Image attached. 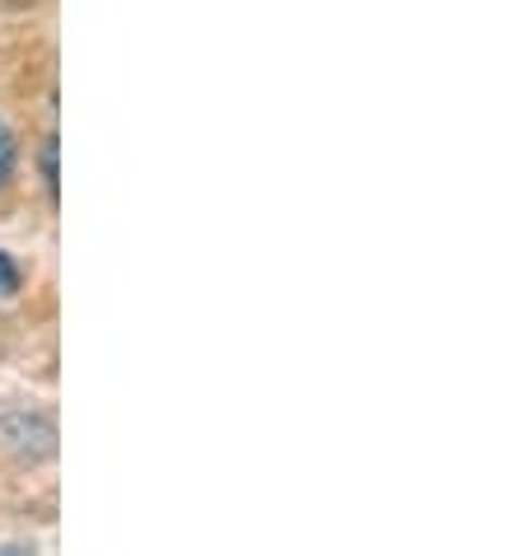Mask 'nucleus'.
Returning a JSON list of instances; mask_svg holds the SVG:
<instances>
[{
	"instance_id": "obj_2",
	"label": "nucleus",
	"mask_w": 523,
	"mask_h": 556,
	"mask_svg": "<svg viewBox=\"0 0 523 556\" xmlns=\"http://www.w3.org/2000/svg\"><path fill=\"white\" fill-rule=\"evenodd\" d=\"M14 164H20V146H14V131H10V122L0 117V188L14 178Z\"/></svg>"
},
{
	"instance_id": "obj_3",
	"label": "nucleus",
	"mask_w": 523,
	"mask_h": 556,
	"mask_svg": "<svg viewBox=\"0 0 523 556\" xmlns=\"http://www.w3.org/2000/svg\"><path fill=\"white\" fill-rule=\"evenodd\" d=\"M42 174H48V188L56 192V141L42 146Z\"/></svg>"
},
{
	"instance_id": "obj_1",
	"label": "nucleus",
	"mask_w": 523,
	"mask_h": 556,
	"mask_svg": "<svg viewBox=\"0 0 523 556\" xmlns=\"http://www.w3.org/2000/svg\"><path fill=\"white\" fill-rule=\"evenodd\" d=\"M24 290V271H20V262H14L5 249H0V304L14 300Z\"/></svg>"
}]
</instances>
